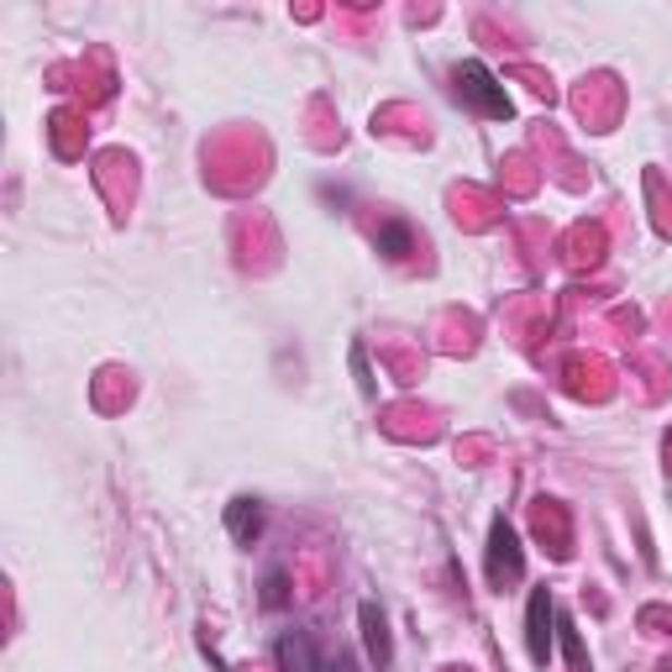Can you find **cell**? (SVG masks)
<instances>
[{"label": "cell", "mask_w": 672, "mask_h": 672, "mask_svg": "<svg viewBox=\"0 0 672 672\" xmlns=\"http://www.w3.org/2000/svg\"><path fill=\"white\" fill-rule=\"evenodd\" d=\"M363 620H368V646H374V657H389V642H383V614H374V604H368Z\"/></svg>", "instance_id": "cell-3"}, {"label": "cell", "mask_w": 672, "mask_h": 672, "mask_svg": "<svg viewBox=\"0 0 672 672\" xmlns=\"http://www.w3.org/2000/svg\"><path fill=\"white\" fill-rule=\"evenodd\" d=\"M494 541H499V547H510V541H515V536H510V526H494ZM494 573H499V578H504V573H515V552H504V567H499V552H494Z\"/></svg>", "instance_id": "cell-4"}, {"label": "cell", "mask_w": 672, "mask_h": 672, "mask_svg": "<svg viewBox=\"0 0 672 672\" xmlns=\"http://www.w3.org/2000/svg\"><path fill=\"white\" fill-rule=\"evenodd\" d=\"M547 594H536L530 599V651H536V662H547Z\"/></svg>", "instance_id": "cell-2"}, {"label": "cell", "mask_w": 672, "mask_h": 672, "mask_svg": "<svg viewBox=\"0 0 672 672\" xmlns=\"http://www.w3.org/2000/svg\"><path fill=\"white\" fill-rule=\"evenodd\" d=\"M457 85H463V95H468V100H478L489 117H510V100L499 95L494 80H489L478 63H463V69H457Z\"/></svg>", "instance_id": "cell-1"}]
</instances>
